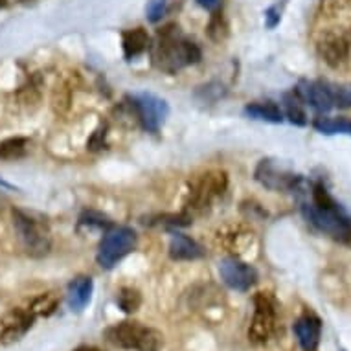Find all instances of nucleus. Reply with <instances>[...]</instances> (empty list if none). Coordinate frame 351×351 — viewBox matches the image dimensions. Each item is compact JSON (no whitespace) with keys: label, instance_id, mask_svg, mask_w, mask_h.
Instances as JSON below:
<instances>
[{"label":"nucleus","instance_id":"obj_22","mask_svg":"<svg viewBox=\"0 0 351 351\" xmlns=\"http://www.w3.org/2000/svg\"><path fill=\"white\" fill-rule=\"evenodd\" d=\"M59 305V298L56 293H47V294H40L37 298L32 302L29 305V311L34 313L35 317H50L56 313Z\"/></svg>","mask_w":351,"mask_h":351},{"label":"nucleus","instance_id":"obj_3","mask_svg":"<svg viewBox=\"0 0 351 351\" xmlns=\"http://www.w3.org/2000/svg\"><path fill=\"white\" fill-rule=\"evenodd\" d=\"M105 339L116 348L134 351H160L164 337L160 331L147 328L136 320H125L105 331Z\"/></svg>","mask_w":351,"mask_h":351},{"label":"nucleus","instance_id":"obj_23","mask_svg":"<svg viewBox=\"0 0 351 351\" xmlns=\"http://www.w3.org/2000/svg\"><path fill=\"white\" fill-rule=\"evenodd\" d=\"M116 304H118V307H120L123 313L133 315V313L138 311V307L142 305V296H140V293L136 289L123 287L120 291V294L116 296Z\"/></svg>","mask_w":351,"mask_h":351},{"label":"nucleus","instance_id":"obj_15","mask_svg":"<svg viewBox=\"0 0 351 351\" xmlns=\"http://www.w3.org/2000/svg\"><path fill=\"white\" fill-rule=\"evenodd\" d=\"M204 248L191 239L186 234L180 232H173L171 241H169V258L175 261H193V259L204 258Z\"/></svg>","mask_w":351,"mask_h":351},{"label":"nucleus","instance_id":"obj_24","mask_svg":"<svg viewBox=\"0 0 351 351\" xmlns=\"http://www.w3.org/2000/svg\"><path fill=\"white\" fill-rule=\"evenodd\" d=\"M226 94V88L223 83H219V81H210L208 85L199 86L195 90V99L199 104H215L219 98H223Z\"/></svg>","mask_w":351,"mask_h":351},{"label":"nucleus","instance_id":"obj_4","mask_svg":"<svg viewBox=\"0 0 351 351\" xmlns=\"http://www.w3.org/2000/svg\"><path fill=\"white\" fill-rule=\"evenodd\" d=\"M13 228L17 232V237L23 245L24 252L32 258H43L52 248V237L50 230L39 219H34L29 213L23 210H13Z\"/></svg>","mask_w":351,"mask_h":351},{"label":"nucleus","instance_id":"obj_27","mask_svg":"<svg viewBox=\"0 0 351 351\" xmlns=\"http://www.w3.org/2000/svg\"><path fill=\"white\" fill-rule=\"evenodd\" d=\"M228 34V26H226L225 19L221 13H213L212 21L208 24V35H210V39L212 40H223Z\"/></svg>","mask_w":351,"mask_h":351},{"label":"nucleus","instance_id":"obj_19","mask_svg":"<svg viewBox=\"0 0 351 351\" xmlns=\"http://www.w3.org/2000/svg\"><path fill=\"white\" fill-rule=\"evenodd\" d=\"M304 101L300 99V96L294 93V88L291 93H287L283 96V107H285V118H289L291 123L294 125L304 127L307 125V112H305Z\"/></svg>","mask_w":351,"mask_h":351},{"label":"nucleus","instance_id":"obj_16","mask_svg":"<svg viewBox=\"0 0 351 351\" xmlns=\"http://www.w3.org/2000/svg\"><path fill=\"white\" fill-rule=\"evenodd\" d=\"M94 282L90 276H75L69 285L66 302L72 311H83L93 298Z\"/></svg>","mask_w":351,"mask_h":351},{"label":"nucleus","instance_id":"obj_12","mask_svg":"<svg viewBox=\"0 0 351 351\" xmlns=\"http://www.w3.org/2000/svg\"><path fill=\"white\" fill-rule=\"evenodd\" d=\"M35 315L29 309H12L0 320V342L4 346L15 344L34 326Z\"/></svg>","mask_w":351,"mask_h":351},{"label":"nucleus","instance_id":"obj_30","mask_svg":"<svg viewBox=\"0 0 351 351\" xmlns=\"http://www.w3.org/2000/svg\"><path fill=\"white\" fill-rule=\"evenodd\" d=\"M81 225H93V226H99V228H110L112 223H110L109 217H105L101 213L98 212H83L80 217Z\"/></svg>","mask_w":351,"mask_h":351},{"label":"nucleus","instance_id":"obj_31","mask_svg":"<svg viewBox=\"0 0 351 351\" xmlns=\"http://www.w3.org/2000/svg\"><path fill=\"white\" fill-rule=\"evenodd\" d=\"M53 107L58 112H64L70 107V90L64 85L58 86L53 93Z\"/></svg>","mask_w":351,"mask_h":351},{"label":"nucleus","instance_id":"obj_7","mask_svg":"<svg viewBox=\"0 0 351 351\" xmlns=\"http://www.w3.org/2000/svg\"><path fill=\"white\" fill-rule=\"evenodd\" d=\"M317 52L324 63L331 69L344 66L351 56V28L322 32L317 40Z\"/></svg>","mask_w":351,"mask_h":351},{"label":"nucleus","instance_id":"obj_33","mask_svg":"<svg viewBox=\"0 0 351 351\" xmlns=\"http://www.w3.org/2000/svg\"><path fill=\"white\" fill-rule=\"evenodd\" d=\"M339 241L342 243V245H346L348 248H351V228L350 230H346L344 234L339 237Z\"/></svg>","mask_w":351,"mask_h":351},{"label":"nucleus","instance_id":"obj_6","mask_svg":"<svg viewBox=\"0 0 351 351\" xmlns=\"http://www.w3.org/2000/svg\"><path fill=\"white\" fill-rule=\"evenodd\" d=\"M254 179L267 190L283 191V193H294L304 186V179L300 175L289 171L271 158L259 160L256 171H254Z\"/></svg>","mask_w":351,"mask_h":351},{"label":"nucleus","instance_id":"obj_13","mask_svg":"<svg viewBox=\"0 0 351 351\" xmlns=\"http://www.w3.org/2000/svg\"><path fill=\"white\" fill-rule=\"evenodd\" d=\"M294 93L298 94L300 99L305 105H309L311 109L317 110L318 114H326L333 109V99H331V93H329L328 81L302 80L298 86L294 88Z\"/></svg>","mask_w":351,"mask_h":351},{"label":"nucleus","instance_id":"obj_28","mask_svg":"<svg viewBox=\"0 0 351 351\" xmlns=\"http://www.w3.org/2000/svg\"><path fill=\"white\" fill-rule=\"evenodd\" d=\"M287 6V0H278L274 2L271 8H267L265 12V26L269 29H274L280 24L282 21V15H283V10Z\"/></svg>","mask_w":351,"mask_h":351},{"label":"nucleus","instance_id":"obj_18","mask_svg":"<svg viewBox=\"0 0 351 351\" xmlns=\"http://www.w3.org/2000/svg\"><path fill=\"white\" fill-rule=\"evenodd\" d=\"M243 112L252 118V120L269 121V123H282L283 121V110L280 105L274 101H256V104H248Z\"/></svg>","mask_w":351,"mask_h":351},{"label":"nucleus","instance_id":"obj_2","mask_svg":"<svg viewBox=\"0 0 351 351\" xmlns=\"http://www.w3.org/2000/svg\"><path fill=\"white\" fill-rule=\"evenodd\" d=\"M151 58L158 70L166 74H177L179 70L201 61V48L179 34L173 24L158 32V39L151 48Z\"/></svg>","mask_w":351,"mask_h":351},{"label":"nucleus","instance_id":"obj_29","mask_svg":"<svg viewBox=\"0 0 351 351\" xmlns=\"http://www.w3.org/2000/svg\"><path fill=\"white\" fill-rule=\"evenodd\" d=\"M167 12V0H147L145 17L149 23H158Z\"/></svg>","mask_w":351,"mask_h":351},{"label":"nucleus","instance_id":"obj_5","mask_svg":"<svg viewBox=\"0 0 351 351\" xmlns=\"http://www.w3.org/2000/svg\"><path fill=\"white\" fill-rule=\"evenodd\" d=\"M138 236L133 228L129 226H114L110 228L99 241L96 261L101 269H112L118 265V261L125 258L127 254H131L136 248Z\"/></svg>","mask_w":351,"mask_h":351},{"label":"nucleus","instance_id":"obj_20","mask_svg":"<svg viewBox=\"0 0 351 351\" xmlns=\"http://www.w3.org/2000/svg\"><path fill=\"white\" fill-rule=\"evenodd\" d=\"M313 127L322 134H351V120L348 118H326L320 116L313 121Z\"/></svg>","mask_w":351,"mask_h":351},{"label":"nucleus","instance_id":"obj_1","mask_svg":"<svg viewBox=\"0 0 351 351\" xmlns=\"http://www.w3.org/2000/svg\"><path fill=\"white\" fill-rule=\"evenodd\" d=\"M309 195V201L302 202V213L307 223L339 241V237L351 228V215L335 201L322 182H315Z\"/></svg>","mask_w":351,"mask_h":351},{"label":"nucleus","instance_id":"obj_35","mask_svg":"<svg viewBox=\"0 0 351 351\" xmlns=\"http://www.w3.org/2000/svg\"><path fill=\"white\" fill-rule=\"evenodd\" d=\"M4 4H6V0H0V8L4 6Z\"/></svg>","mask_w":351,"mask_h":351},{"label":"nucleus","instance_id":"obj_32","mask_svg":"<svg viewBox=\"0 0 351 351\" xmlns=\"http://www.w3.org/2000/svg\"><path fill=\"white\" fill-rule=\"evenodd\" d=\"M197 4L208 12H217L219 6H221V0H197Z\"/></svg>","mask_w":351,"mask_h":351},{"label":"nucleus","instance_id":"obj_26","mask_svg":"<svg viewBox=\"0 0 351 351\" xmlns=\"http://www.w3.org/2000/svg\"><path fill=\"white\" fill-rule=\"evenodd\" d=\"M329 93L333 99V107L339 109H350L351 107V85H337V83H329Z\"/></svg>","mask_w":351,"mask_h":351},{"label":"nucleus","instance_id":"obj_17","mask_svg":"<svg viewBox=\"0 0 351 351\" xmlns=\"http://www.w3.org/2000/svg\"><path fill=\"white\" fill-rule=\"evenodd\" d=\"M121 47H123V56L127 61L138 58L140 53H144L149 48V35L144 28L125 29L121 34Z\"/></svg>","mask_w":351,"mask_h":351},{"label":"nucleus","instance_id":"obj_11","mask_svg":"<svg viewBox=\"0 0 351 351\" xmlns=\"http://www.w3.org/2000/svg\"><path fill=\"white\" fill-rule=\"evenodd\" d=\"M228 179L225 171H208L193 182L190 191V204L193 210L202 212L210 206V202L226 190Z\"/></svg>","mask_w":351,"mask_h":351},{"label":"nucleus","instance_id":"obj_10","mask_svg":"<svg viewBox=\"0 0 351 351\" xmlns=\"http://www.w3.org/2000/svg\"><path fill=\"white\" fill-rule=\"evenodd\" d=\"M219 276L226 287L247 293L258 283V271L239 258H225L219 263Z\"/></svg>","mask_w":351,"mask_h":351},{"label":"nucleus","instance_id":"obj_8","mask_svg":"<svg viewBox=\"0 0 351 351\" xmlns=\"http://www.w3.org/2000/svg\"><path fill=\"white\" fill-rule=\"evenodd\" d=\"M276 328V302L269 293L254 296V317L248 328V339L254 344H265Z\"/></svg>","mask_w":351,"mask_h":351},{"label":"nucleus","instance_id":"obj_14","mask_svg":"<svg viewBox=\"0 0 351 351\" xmlns=\"http://www.w3.org/2000/svg\"><path fill=\"white\" fill-rule=\"evenodd\" d=\"M293 331L302 350L317 351L322 339V320L313 313H305L304 317H300L294 322Z\"/></svg>","mask_w":351,"mask_h":351},{"label":"nucleus","instance_id":"obj_34","mask_svg":"<svg viewBox=\"0 0 351 351\" xmlns=\"http://www.w3.org/2000/svg\"><path fill=\"white\" fill-rule=\"evenodd\" d=\"M74 351H101V350L94 348V346H80V348H77V350H74Z\"/></svg>","mask_w":351,"mask_h":351},{"label":"nucleus","instance_id":"obj_25","mask_svg":"<svg viewBox=\"0 0 351 351\" xmlns=\"http://www.w3.org/2000/svg\"><path fill=\"white\" fill-rule=\"evenodd\" d=\"M351 0H320V6H318V13L324 19H333L339 17L340 13L350 10Z\"/></svg>","mask_w":351,"mask_h":351},{"label":"nucleus","instance_id":"obj_9","mask_svg":"<svg viewBox=\"0 0 351 351\" xmlns=\"http://www.w3.org/2000/svg\"><path fill=\"white\" fill-rule=\"evenodd\" d=\"M131 105H133L136 118L140 120L142 127L149 133H158L162 125L166 123L167 116H169L167 101L155 96V94H134V96H131Z\"/></svg>","mask_w":351,"mask_h":351},{"label":"nucleus","instance_id":"obj_21","mask_svg":"<svg viewBox=\"0 0 351 351\" xmlns=\"http://www.w3.org/2000/svg\"><path fill=\"white\" fill-rule=\"evenodd\" d=\"M28 138L15 136V138H6L0 142V160H17L23 158L28 151Z\"/></svg>","mask_w":351,"mask_h":351}]
</instances>
